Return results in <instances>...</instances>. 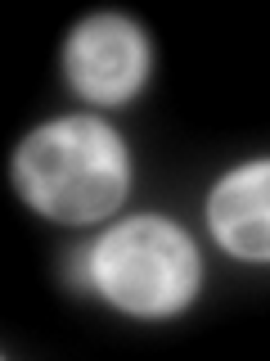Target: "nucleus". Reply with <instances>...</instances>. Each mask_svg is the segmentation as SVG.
<instances>
[{"label":"nucleus","instance_id":"obj_4","mask_svg":"<svg viewBox=\"0 0 270 361\" xmlns=\"http://www.w3.org/2000/svg\"><path fill=\"white\" fill-rule=\"evenodd\" d=\"M207 240L225 257L248 267H270V154L225 167L202 195Z\"/></svg>","mask_w":270,"mask_h":361},{"label":"nucleus","instance_id":"obj_1","mask_svg":"<svg viewBox=\"0 0 270 361\" xmlns=\"http://www.w3.org/2000/svg\"><path fill=\"white\" fill-rule=\"evenodd\" d=\"M9 185L50 226H104L131 199L135 154L99 113H59L14 145Z\"/></svg>","mask_w":270,"mask_h":361},{"label":"nucleus","instance_id":"obj_2","mask_svg":"<svg viewBox=\"0 0 270 361\" xmlns=\"http://www.w3.org/2000/svg\"><path fill=\"white\" fill-rule=\"evenodd\" d=\"M63 276L131 321H172L198 302L207 267L185 221L167 212H127L72 248Z\"/></svg>","mask_w":270,"mask_h":361},{"label":"nucleus","instance_id":"obj_3","mask_svg":"<svg viewBox=\"0 0 270 361\" xmlns=\"http://www.w3.org/2000/svg\"><path fill=\"white\" fill-rule=\"evenodd\" d=\"M153 37L127 9H90L68 27L59 73L68 90L90 109H127L153 82Z\"/></svg>","mask_w":270,"mask_h":361}]
</instances>
